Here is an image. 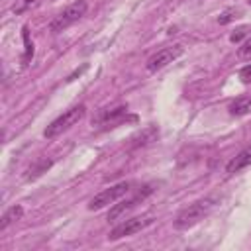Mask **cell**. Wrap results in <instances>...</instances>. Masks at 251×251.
Wrapping results in <instances>:
<instances>
[{
	"mask_svg": "<svg viewBox=\"0 0 251 251\" xmlns=\"http://www.w3.org/2000/svg\"><path fill=\"white\" fill-rule=\"evenodd\" d=\"M53 165V161L51 159H39V161H35L27 171H25V180H35L37 176H41L43 173H47V169Z\"/></svg>",
	"mask_w": 251,
	"mask_h": 251,
	"instance_id": "7c38bea8",
	"label": "cell"
},
{
	"mask_svg": "<svg viewBox=\"0 0 251 251\" xmlns=\"http://www.w3.org/2000/svg\"><path fill=\"white\" fill-rule=\"evenodd\" d=\"M249 31H251V29H249L247 25H241V27H237V29L229 35V41H231V43H241V39H243V37H247V35H249Z\"/></svg>",
	"mask_w": 251,
	"mask_h": 251,
	"instance_id": "2e32d148",
	"label": "cell"
},
{
	"mask_svg": "<svg viewBox=\"0 0 251 251\" xmlns=\"http://www.w3.org/2000/svg\"><path fill=\"white\" fill-rule=\"evenodd\" d=\"M229 114L231 116H245L251 112V94H243V96H237L229 106H227Z\"/></svg>",
	"mask_w": 251,
	"mask_h": 251,
	"instance_id": "8fae6325",
	"label": "cell"
},
{
	"mask_svg": "<svg viewBox=\"0 0 251 251\" xmlns=\"http://www.w3.org/2000/svg\"><path fill=\"white\" fill-rule=\"evenodd\" d=\"M129 190H131V182H129V180H122V182H118V184H114V186H110V188L98 192V194L88 202V210H100V208H104V206H108V204H114V202L122 200Z\"/></svg>",
	"mask_w": 251,
	"mask_h": 251,
	"instance_id": "277c9868",
	"label": "cell"
},
{
	"mask_svg": "<svg viewBox=\"0 0 251 251\" xmlns=\"http://www.w3.org/2000/svg\"><path fill=\"white\" fill-rule=\"evenodd\" d=\"M153 224V216H137V218H129V220H124L120 222L108 235V239L116 241V239H122V237H127V235H133L141 229H145L147 226Z\"/></svg>",
	"mask_w": 251,
	"mask_h": 251,
	"instance_id": "5b68a950",
	"label": "cell"
},
{
	"mask_svg": "<svg viewBox=\"0 0 251 251\" xmlns=\"http://www.w3.org/2000/svg\"><path fill=\"white\" fill-rule=\"evenodd\" d=\"M249 165H251V145H247L245 149H241V151L226 165V173H227V175H235V173L247 169Z\"/></svg>",
	"mask_w": 251,
	"mask_h": 251,
	"instance_id": "30bf717a",
	"label": "cell"
},
{
	"mask_svg": "<svg viewBox=\"0 0 251 251\" xmlns=\"http://www.w3.org/2000/svg\"><path fill=\"white\" fill-rule=\"evenodd\" d=\"M182 53H184V47H182V45H169V47H163V49H159L157 53H153V55L147 59L145 67H147L149 73H155V71L167 67L169 63L176 61Z\"/></svg>",
	"mask_w": 251,
	"mask_h": 251,
	"instance_id": "8992f818",
	"label": "cell"
},
{
	"mask_svg": "<svg viewBox=\"0 0 251 251\" xmlns=\"http://www.w3.org/2000/svg\"><path fill=\"white\" fill-rule=\"evenodd\" d=\"M22 216H24V208H22V206H10V208L4 212L2 220H0V231H4L8 226H12L14 222H18Z\"/></svg>",
	"mask_w": 251,
	"mask_h": 251,
	"instance_id": "4fadbf2b",
	"label": "cell"
},
{
	"mask_svg": "<svg viewBox=\"0 0 251 251\" xmlns=\"http://www.w3.org/2000/svg\"><path fill=\"white\" fill-rule=\"evenodd\" d=\"M249 4H251V0H249Z\"/></svg>",
	"mask_w": 251,
	"mask_h": 251,
	"instance_id": "d6986e66",
	"label": "cell"
},
{
	"mask_svg": "<svg viewBox=\"0 0 251 251\" xmlns=\"http://www.w3.org/2000/svg\"><path fill=\"white\" fill-rule=\"evenodd\" d=\"M84 114H86V106H84V104H76V106L69 108L67 112H63L59 118H55V120L45 127L43 135H45L47 139H53V137L65 133L67 129H71L73 126H76V124L84 118Z\"/></svg>",
	"mask_w": 251,
	"mask_h": 251,
	"instance_id": "7a4b0ae2",
	"label": "cell"
},
{
	"mask_svg": "<svg viewBox=\"0 0 251 251\" xmlns=\"http://www.w3.org/2000/svg\"><path fill=\"white\" fill-rule=\"evenodd\" d=\"M218 198L216 196H206V198H200L192 204H188L186 208H182L176 218H175V227L176 229H188L192 226H196L198 222H202L216 206Z\"/></svg>",
	"mask_w": 251,
	"mask_h": 251,
	"instance_id": "6da1fadb",
	"label": "cell"
},
{
	"mask_svg": "<svg viewBox=\"0 0 251 251\" xmlns=\"http://www.w3.org/2000/svg\"><path fill=\"white\" fill-rule=\"evenodd\" d=\"M157 137H159V129H157L155 126H147V127H143L139 133H135V135L129 139V149L145 147V145L153 143Z\"/></svg>",
	"mask_w": 251,
	"mask_h": 251,
	"instance_id": "9c48e42d",
	"label": "cell"
},
{
	"mask_svg": "<svg viewBox=\"0 0 251 251\" xmlns=\"http://www.w3.org/2000/svg\"><path fill=\"white\" fill-rule=\"evenodd\" d=\"M127 116V106H118V108H112V110H102L94 120H92V126H98L102 129H108V127H116L120 122H124Z\"/></svg>",
	"mask_w": 251,
	"mask_h": 251,
	"instance_id": "ba28073f",
	"label": "cell"
},
{
	"mask_svg": "<svg viewBox=\"0 0 251 251\" xmlns=\"http://www.w3.org/2000/svg\"><path fill=\"white\" fill-rule=\"evenodd\" d=\"M153 192V186L151 184H145V186H141L129 200H124V202H120V204H114V208L108 212V220L112 222V220H118V218H122V216H126L129 210H133L139 202H143L149 194Z\"/></svg>",
	"mask_w": 251,
	"mask_h": 251,
	"instance_id": "52a82bcc",
	"label": "cell"
},
{
	"mask_svg": "<svg viewBox=\"0 0 251 251\" xmlns=\"http://www.w3.org/2000/svg\"><path fill=\"white\" fill-rule=\"evenodd\" d=\"M237 55H239L241 59H251V37L241 43V47L237 49Z\"/></svg>",
	"mask_w": 251,
	"mask_h": 251,
	"instance_id": "e0dca14e",
	"label": "cell"
},
{
	"mask_svg": "<svg viewBox=\"0 0 251 251\" xmlns=\"http://www.w3.org/2000/svg\"><path fill=\"white\" fill-rule=\"evenodd\" d=\"M86 10H88V4H86V0H76V2H73V4H69L63 12H59L53 20H51V24H49V29L53 31V33H59V31H63V29H67L69 25H73V24H76L84 14H86Z\"/></svg>",
	"mask_w": 251,
	"mask_h": 251,
	"instance_id": "3957f363",
	"label": "cell"
},
{
	"mask_svg": "<svg viewBox=\"0 0 251 251\" xmlns=\"http://www.w3.org/2000/svg\"><path fill=\"white\" fill-rule=\"evenodd\" d=\"M239 78H241V82H245V84L251 82V65H245V67L239 71Z\"/></svg>",
	"mask_w": 251,
	"mask_h": 251,
	"instance_id": "ac0fdd59",
	"label": "cell"
},
{
	"mask_svg": "<svg viewBox=\"0 0 251 251\" xmlns=\"http://www.w3.org/2000/svg\"><path fill=\"white\" fill-rule=\"evenodd\" d=\"M239 10H235V8H227V10H224L220 16H218V24H222V25H226V24H229V22H233V20H237L239 18Z\"/></svg>",
	"mask_w": 251,
	"mask_h": 251,
	"instance_id": "9a60e30c",
	"label": "cell"
},
{
	"mask_svg": "<svg viewBox=\"0 0 251 251\" xmlns=\"http://www.w3.org/2000/svg\"><path fill=\"white\" fill-rule=\"evenodd\" d=\"M24 33H22V37H24V45H25V53H24V67H27L29 65V61L33 59V43L29 41V33H27V25H24V29H22Z\"/></svg>",
	"mask_w": 251,
	"mask_h": 251,
	"instance_id": "5bb4252c",
	"label": "cell"
}]
</instances>
